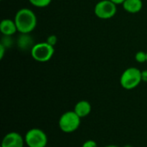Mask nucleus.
<instances>
[{
	"label": "nucleus",
	"instance_id": "1",
	"mask_svg": "<svg viewBox=\"0 0 147 147\" xmlns=\"http://www.w3.org/2000/svg\"><path fill=\"white\" fill-rule=\"evenodd\" d=\"M17 30L20 34H30L37 25V17L34 12L28 8L20 9L15 16Z\"/></svg>",
	"mask_w": 147,
	"mask_h": 147
},
{
	"label": "nucleus",
	"instance_id": "2",
	"mask_svg": "<svg viewBox=\"0 0 147 147\" xmlns=\"http://www.w3.org/2000/svg\"><path fill=\"white\" fill-rule=\"evenodd\" d=\"M141 82V71L137 67L127 68L120 78L121 86L127 90H131L137 88Z\"/></svg>",
	"mask_w": 147,
	"mask_h": 147
},
{
	"label": "nucleus",
	"instance_id": "3",
	"mask_svg": "<svg viewBox=\"0 0 147 147\" xmlns=\"http://www.w3.org/2000/svg\"><path fill=\"white\" fill-rule=\"evenodd\" d=\"M81 124V118L74 112L66 111L59 119V127L65 134H71L78 129Z\"/></svg>",
	"mask_w": 147,
	"mask_h": 147
},
{
	"label": "nucleus",
	"instance_id": "4",
	"mask_svg": "<svg viewBox=\"0 0 147 147\" xmlns=\"http://www.w3.org/2000/svg\"><path fill=\"white\" fill-rule=\"evenodd\" d=\"M55 52L54 47L48 44L47 41L39 42L34 45L32 49L30 50L31 57L37 62L45 63L49 61Z\"/></svg>",
	"mask_w": 147,
	"mask_h": 147
},
{
	"label": "nucleus",
	"instance_id": "5",
	"mask_svg": "<svg viewBox=\"0 0 147 147\" xmlns=\"http://www.w3.org/2000/svg\"><path fill=\"white\" fill-rule=\"evenodd\" d=\"M24 140L28 147H46L47 146L48 138L43 130L34 127L26 133Z\"/></svg>",
	"mask_w": 147,
	"mask_h": 147
},
{
	"label": "nucleus",
	"instance_id": "6",
	"mask_svg": "<svg viewBox=\"0 0 147 147\" xmlns=\"http://www.w3.org/2000/svg\"><path fill=\"white\" fill-rule=\"evenodd\" d=\"M94 13L100 19H110L117 13V4L110 0H101L95 5Z\"/></svg>",
	"mask_w": 147,
	"mask_h": 147
},
{
	"label": "nucleus",
	"instance_id": "7",
	"mask_svg": "<svg viewBox=\"0 0 147 147\" xmlns=\"http://www.w3.org/2000/svg\"><path fill=\"white\" fill-rule=\"evenodd\" d=\"M24 145V137L16 132H10L5 134L1 142V147H23Z\"/></svg>",
	"mask_w": 147,
	"mask_h": 147
},
{
	"label": "nucleus",
	"instance_id": "8",
	"mask_svg": "<svg viewBox=\"0 0 147 147\" xmlns=\"http://www.w3.org/2000/svg\"><path fill=\"white\" fill-rule=\"evenodd\" d=\"M0 32L3 36H12L18 32L16 22L12 19H3L0 22Z\"/></svg>",
	"mask_w": 147,
	"mask_h": 147
},
{
	"label": "nucleus",
	"instance_id": "9",
	"mask_svg": "<svg viewBox=\"0 0 147 147\" xmlns=\"http://www.w3.org/2000/svg\"><path fill=\"white\" fill-rule=\"evenodd\" d=\"M91 109H92V107L90 102L86 100H81L75 104L73 110L82 119V118L87 117L91 113Z\"/></svg>",
	"mask_w": 147,
	"mask_h": 147
},
{
	"label": "nucleus",
	"instance_id": "10",
	"mask_svg": "<svg viewBox=\"0 0 147 147\" xmlns=\"http://www.w3.org/2000/svg\"><path fill=\"white\" fill-rule=\"evenodd\" d=\"M32 37L29 35V34H21L19 37L17 38L16 44L19 49L22 51H27L28 49H32L34 47V42H33Z\"/></svg>",
	"mask_w": 147,
	"mask_h": 147
},
{
	"label": "nucleus",
	"instance_id": "11",
	"mask_svg": "<svg viewBox=\"0 0 147 147\" xmlns=\"http://www.w3.org/2000/svg\"><path fill=\"white\" fill-rule=\"evenodd\" d=\"M122 6L127 12L130 14H136L142 9L143 2L142 0H125Z\"/></svg>",
	"mask_w": 147,
	"mask_h": 147
},
{
	"label": "nucleus",
	"instance_id": "12",
	"mask_svg": "<svg viewBox=\"0 0 147 147\" xmlns=\"http://www.w3.org/2000/svg\"><path fill=\"white\" fill-rule=\"evenodd\" d=\"M28 2L36 8H46L51 3L52 0H28Z\"/></svg>",
	"mask_w": 147,
	"mask_h": 147
},
{
	"label": "nucleus",
	"instance_id": "13",
	"mask_svg": "<svg viewBox=\"0 0 147 147\" xmlns=\"http://www.w3.org/2000/svg\"><path fill=\"white\" fill-rule=\"evenodd\" d=\"M135 60L138 62V63H140V64H143L145 62H146L147 59V54L146 52L144 51H139L135 53Z\"/></svg>",
	"mask_w": 147,
	"mask_h": 147
},
{
	"label": "nucleus",
	"instance_id": "14",
	"mask_svg": "<svg viewBox=\"0 0 147 147\" xmlns=\"http://www.w3.org/2000/svg\"><path fill=\"white\" fill-rule=\"evenodd\" d=\"M11 36H3V38L2 39L1 44H3L6 48H9L11 45H12V41H11Z\"/></svg>",
	"mask_w": 147,
	"mask_h": 147
},
{
	"label": "nucleus",
	"instance_id": "15",
	"mask_svg": "<svg viewBox=\"0 0 147 147\" xmlns=\"http://www.w3.org/2000/svg\"><path fill=\"white\" fill-rule=\"evenodd\" d=\"M48 44H50L51 46H53V47H54L56 44H57V41H58V38H57V36L56 35H54V34H51V35H49L47 38V40H46Z\"/></svg>",
	"mask_w": 147,
	"mask_h": 147
},
{
	"label": "nucleus",
	"instance_id": "16",
	"mask_svg": "<svg viewBox=\"0 0 147 147\" xmlns=\"http://www.w3.org/2000/svg\"><path fill=\"white\" fill-rule=\"evenodd\" d=\"M82 147H98V146H97L96 142L94 141L93 140H88L84 142V144L82 145Z\"/></svg>",
	"mask_w": 147,
	"mask_h": 147
},
{
	"label": "nucleus",
	"instance_id": "17",
	"mask_svg": "<svg viewBox=\"0 0 147 147\" xmlns=\"http://www.w3.org/2000/svg\"><path fill=\"white\" fill-rule=\"evenodd\" d=\"M7 48L3 45V44H1L0 43V59H3V56H4V53H5V50H6Z\"/></svg>",
	"mask_w": 147,
	"mask_h": 147
},
{
	"label": "nucleus",
	"instance_id": "18",
	"mask_svg": "<svg viewBox=\"0 0 147 147\" xmlns=\"http://www.w3.org/2000/svg\"><path fill=\"white\" fill-rule=\"evenodd\" d=\"M141 77H142V81L147 83V70L141 71Z\"/></svg>",
	"mask_w": 147,
	"mask_h": 147
},
{
	"label": "nucleus",
	"instance_id": "19",
	"mask_svg": "<svg viewBox=\"0 0 147 147\" xmlns=\"http://www.w3.org/2000/svg\"><path fill=\"white\" fill-rule=\"evenodd\" d=\"M110 1H112L113 3H115V4L118 5V4H122L125 0H110Z\"/></svg>",
	"mask_w": 147,
	"mask_h": 147
},
{
	"label": "nucleus",
	"instance_id": "20",
	"mask_svg": "<svg viewBox=\"0 0 147 147\" xmlns=\"http://www.w3.org/2000/svg\"><path fill=\"white\" fill-rule=\"evenodd\" d=\"M105 147H120L118 146H115V145H109V146H106Z\"/></svg>",
	"mask_w": 147,
	"mask_h": 147
},
{
	"label": "nucleus",
	"instance_id": "21",
	"mask_svg": "<svg viewBox=\"0 0 147 147\" xmlns=\"http://www.w3.org/2000/svg\"><path fill=\"white\" fill-rule=\"evenodd\" d=\"M125 147H132V146H126Z\"/></svg>",
	"mask_w": 147,
	"mask_h": 147
},
{
	"label": "nucleus",
	"instance_id": "22",
	"mask_svg": "<svg viewBox=\"0 0 147 147\" xmlns=\"http://www.w3.org/2000/svg\"><path fill=\"white\" fill-rule=\"evenodd\" d=\"M46 147H52V146H46Z\"/></svg>",
	"mask_w": 147,
	"mask_h": 147
},
{
	"label": "nucleus",
	"instance_id": "23",
	"mask_svg": "<svg viewBox=\"0 0 147 147\" xmlns=\"http://www.w3.org/2000/svg\"><path fill=\"white\" fill-rule=\"evenodd\" d=\"M146 54H147V52H146ZM146 63H147V59H146Z\"/></svg>",
	"mask_w": 147,
	"mask_h": 147
}]
</instances>
